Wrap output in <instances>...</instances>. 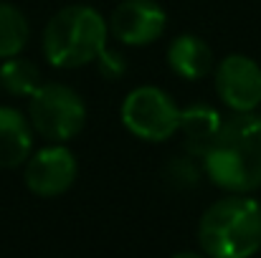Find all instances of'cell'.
I'll return each instance as SVG.
<instances>
[{
	"label": "cell",
	"mask_w": 261,
	"mask_h": 258,
	"mask_svg": "<svg viewBox=\"0 0 261 258\" xmlns=\"http://www.w3.org/2000/svg\"><path fill=\"white\" fill-rule=\"evenodd\" d=\"M96 61H99V66H101V71H104L107 79H117V76H122V71H124V61L119 59V53L114 56V53H109L107 48L101 51V56H99Z\"/></svg>",
	"instance_id": "14"
},
{
	"label": "cell",
	"mask_w": 261,
	"mask_h": 258,
	"mask_svg": "<svg viewBox=\"0 0 261 258\" xmlns=\"http://www.w3.org/2000/svg\"><path fill=\"white\" fill-rule=\"evenodd\" d=\"M107 20L91 5H66L43 28V56L56 69H79L107 48Z\"/></svg>",
	"instance_id": "3"
},
{
	"label": "cell",
	"mask_w": 261,
	"mask_h": 258,
	"mask_svg": "<svg viewBox=\"0 0 261 258\" xmlns=\"http://www.w3.org/2000/svg\"><path fill=\"white\" fill-rule=\"evenodd\" d=\"M221 122H223L221 114L208 104H190V106L180 109V127L177 129L185 137L188 152L200 157L205 152V147L211 145V139L216 137Z\"/></svg>",
	"instance_id": "11"
},
{
	"label": "cell",
	"mask_w": 261,
	"mask_h": 258,
	"mask_svg": "<svg viewBox=\"0 0 261 258\" xmlns=\"http://www.w3.org/2000/svg\"><path fill=\"white\" fill-rule=\"evenodd\" d=\"M79 162L64 142H54L25 160V187L38 197H59L71 190Z\"/></svg>",
	"instance_id": "6"
},
{
	"label": "cell",
	"mask_w": 261,
	"mask_h": 258,
	"mask_svg": "<svg viewBox=\"0 0 261 258\" xmlns=\"http://www.w3.org/2000/svg\"><path fill=\"white\" fill-rule=\"evenodd\" d=\"M168 66L185 81H200L216 69V59L200 36L180 33L168 46Z\"/></svg>",
	"instance_id": "9"
},
{
	"label": "cell",
	"mask_w": 261,
	"mask_h": 258,
	"mask_svg": "<svg viewBox=\"0 0 261 258\" xmlns=\"http://www.w3.org/2000/svg\"><path fill=\"white\" fill-rule=\"evenodd\" d=\"M28 99V122L48 142H69L87 124V104L71 86L41 84Z\"/></svg>",
	"instance_id": "4"
},
{
	"label": "cell",
	"mask_w": 261,
	"mask_h": 258,
	"mask_svg": "<svg viewBox=\"0 0 261 258\" xmlns=\"http://www.w3.org/2000/svg\"><path fill=\"white\" fill-rule=\"evenodd\" d=\"M33 150V127L13 106H0V167H20Z\"/></svg>",
	"instance_id": "10"
},
{
	"label": "cell",
	"mask_w": 261,
	"mask_h": 258,
	"mask_svg": "<svg viewBox=\"0 0 261 258\" xmlns=\"http://www.w3.org/2000/svg\"><path fill=\"white\" fill-rule=\"evenodd\" d=\"M38 86H41V71L31 59H23L20 53L10 56V59H3L0 89H5L13 96H31Z\"/></svg>",
	"instance_id": "12"
},
{
	"label": "cell",
	"mask_w": 261,
	"mask_h": 258,
	"mask_svg": "<svg viewBox=\"0 0 261 258\" xmlns=\"http://www.w3.org/2000/svg\"><path fill=\"white\" fill-rule=\"evenodd\" d=\"M203 170L226 192H254L261 187V117L256 111H233L223 119L205 147Z\"/></svg>",
	"instance_id": "1"
},
{
	"label": "cell",
	"mask_w": 261,
	"mask_h": 258,
	"mask_svg": "<svg viewBox=\"0 0 261 258\" xmlns=\"http://www.w3.org/2000/svg\"><path fill=\"white\" fill-rule=\"evenodd\" d=\"M165 25L168 15L155 0H122L107 20L109 33L127 46L155 43L165 33Z\"/></svg>",
	"instance_id": "8"
},
{
	"label": "cell",
	"mask_w": 261,
	"mask_h": 258,
	"mask_svg": "<svg viewBox=\"0 0 261 258\" xmlns=\"http://www.w3.org/2000/svg\"><path fill=\"white\" fill-rule=\"evenodd\" d=\"M200 251L211 258H249L261 248V205L231 192L205 208L198 223Z\"/></svg>",
	"instance_id": "2"
},
{
	"label": "cell",
	"mask_w": 261,
	"mask_h": 258,
	"mask_svg": "<svg viewBox=\"0 0 261 258\" xmlns=\"http://www.w3.org/2000/svg\"><path fill=\"white\" fill-rule=\"evenodd\" d=\"M124 129L142 142H168L180 127V109L160 86H137L122 101Z\"/></svg>",
	"instance_id": "5"
},
{
	"label": "cell",
	"mask_w": 261,
	"mask_h": 258,
	"mask_svg": "<svg viewBox=\"0 0 261 258\" xmlns=\"http://www.w3.org/2000/svg\"><path fill=\"white\" fill-rule=\"evenodd\" d=\"M28 36H31V28L20 8L0 0V59L23 53Z\"/></svg>",
	"instance_id": "13"
},
{
	"label": "cell",
	"mask_w": 261,
	"mask_h": 258,
	"mask_svg": "<svg viewBox=\"0 0 261 258\" xmlns=\"http://www.w3.org/2000/svg\"><path fill=\"white\" fill-rule=\"evenodd\" d=\"M216 91L231 111H256L261 104V66L244 53L226 56L216 69Z\"/></svg>",
	"instance_id": "7"
}]
</instances>
